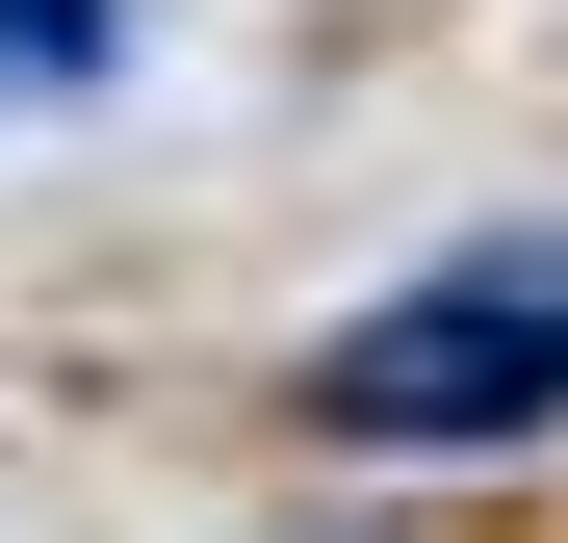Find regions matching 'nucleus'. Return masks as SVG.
<instances>
[{
    "label": "nucleus",
    "instance_id": "1",
    "mask_svg": "<svg viewBox=\"0 0 568 543\" xmlns=\"http://www.w3.org/2000/svg\"><path fill=\"white\" fill-rule=\"evenodd\" d=\"M311 414L336 440H542L568 414V259L542 233H491V259H439V285H388V311H336L311 336Z\"/></svg>",
    "mask_w": 568,
    "mask_h": 543
},
{
    "label": "nucleus",
    "instance_id": "2",
    "mask_svg": "<svg viewBox=\"0 0 568 543\" xmlns=\"http://www.w3.org/2000/svg\"><path fill=\"white\" fill-rule=\"evenodd\" d=\"M0 78H27V104H78V78H104V0H0Z\"/></svg>",
    "mask_w": 568,
    "mask_h": 543
}]
</instances>
